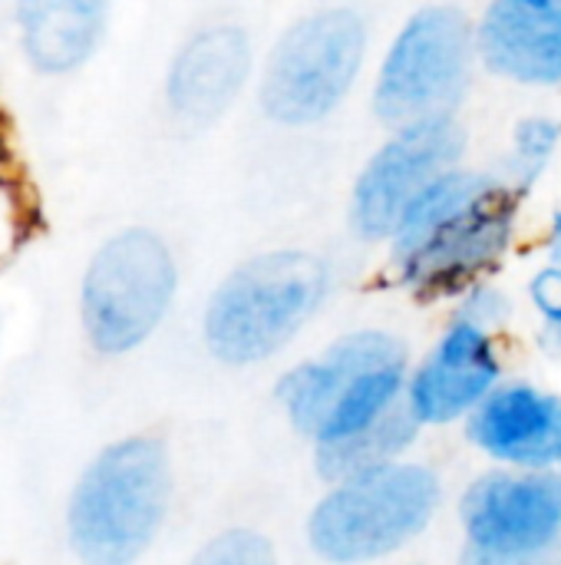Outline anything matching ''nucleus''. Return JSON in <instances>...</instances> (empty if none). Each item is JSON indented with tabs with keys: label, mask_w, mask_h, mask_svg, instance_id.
Returning <instances> with one entry per match:
<instances>
[{
	"label": "nucleus",
	"mask_w": 561,
	"mask_h": 565,
	"mask_svg": "<svg viewBox=\"0 0 561 565\" xmlns=\"http://www.w3.org/2000/svg\"><path fill=\"white\" fill-rule=\"evenodd\" d=\"M519 192L470 172L436 175L407 209L393 265L417 295L446 298L470 288L509 248Z\"/></svg>",
	"instance_id": "1"
},
{
	"label": "nucleus",
	"mask_w": 561,
	"mask_h": 565,
	"mask_svg": "<svg viewBox=\"0 0 561 565\" xmlns=\"http://www.w3.org/2000/svg\"><path fill=\"white\" fill-rule=\"evenodd\" d=\"M172 493L169 450L155 437L106 447L69 500V543L86 565H132L155 540Z\"/></svg>",
	"instance_id": "2"
},
{
	"label": "nucleus",
	"mask_w": 561,
	"mask_h": 565,
	"mask_svg": "<svg viewBox=\"0 0 561 565\" xmlns=\"http://www.w3.org/2000/svg\"><path fill=\"white\" fill-rule=\"evenodd\" d=\"M407 387L403 348L390 334L357 331L324 358L288 371L278 397L291 424L317 447L341 444L400 407Z\"/></svg>",
	"instance_id": "3"
},
{
	"label": "nucleus",
	"mask_w": 561,
	"mask_h": 565,
	"mask_svg": "<svg viewBox=\"0 0 561 565\" xmlns=\"http://www.w3.org/2000/svg\"><path fill=\"white\" fill-rule=\"evenodd\" d=\"M327 265L308 252H271L231 271L205 311L208 351L225 364L278 354L321 308Z\"/></svg>",
	"instance_id": "4"
},
{
	"label": "nucleus",
	"mask_w": 561,
	"mask_h": 565,
	"mask_svg": "<svg viewBox=\"0 0 561 565\" xmlns=\"http://www.w3.org/2000/svg\"><path fill=\"white\" fill-rule=\"evenodd\" d=\"M440 497L436 473L417 463H387L341 480L308 520L311 550L334 565L384 559L430 526Z\"/></svg>",
	"instance_id": "5"
},
{
	"label": "nucleus",
	"mask_w": 561,
	"mask_h": 565,
	"mask_svg": "<svg viewBox=\"0 0 561 565\" xmlns=\"http://www.w3.org/2000/svg\"><path fill=\"white\" fill-rule=\"evenodd\" d=\"M175 295V262L145 228L109 238L83 281V324L99 354L139 348L165 318Z\"/></svg>",
	"instance_id": "6"
},
{
	"label": "nucleus",
	"mask_w": 561,
	"mask_h": 565,
	"mask_svg": "<svg viewBox=\"0 0 561 565\" xmlns=\"http://www.w3.org/2000/svg\"><path fill=\"white\" fill-rule=\"evenodd\" d=\"M367 30L354 10H321L301 20L274 46L261 83L271 119L308 126L337 109L364 63Z\"/></svg>",
	"instance_id": "7"
},
{
	"label": "nucleus",
	"mask_w": 561,
	"mask_h": 565,
	"mask_svg": "<svg viewBox=\"0 0 561 565\" xmlns=\"http://www.w3.org/2000/svg\"><path fill=\"white\" fill-rule=\"evenodd\" d=\"M473 63V26L453 7L420 10L393 40L374 106L384 122L410 126L446 116L463 96Z\"/></svg>",
	"instance_id": "8"
},
{
	"label": "nucleus",
	"mask_w": 561,
	"mask_h": 565,
	"mask_svg": "<svg viewBox=\"0 0 561 565\" xmlns=\"http://www.w3.org/2000/svg\"><path fill=\"white\" fill-rule=\"evenodd\" d=\"M463 152V132L450 116L400 126V132L370 159L354 189V225L364 238H387L413 199Z\"/></svg>",
	"instance_id": "9"
},
{
	"label": "nucleus",
	"mask_w": 561,
	"mask_h": 565,
	"mask_svg": "<svg viewBox=\"0 0 561 565\" xmlns=\"http://www.w3.org/2000/svg\"><path fill=\"white\" fill-rule=\"evenodd\" d=\"M470 546L546 556L561 540V477L552 470L486 473L460 503Z\"/></svg>",
	"instance_id": "10"
},
{
	"label": "nucleus",
	"mask_w": 561,
	"mask_h": 565,
	"mask_svg": "<svg viewBox=\"0 0 561 565\" xmlns=\"http://www.w3.org/2000/svg\"><path fill=\"white\" fill-rule=\"evenodd\" d=\"M499 374L489 328L463 315L407 384V404L420 424H450L470 417L496 391Z\"/></svg>",
	"instance_id": "11"
},
{
	"label": "nucleus",
	"mask_w": 561,
	"mask_h": 565,
	"mask_svg": "<svg viewBox=\"0 0 561 565\" xmlns=\"http://www.w3.org/2000/svg\"><path fill=\"white\" fill-rule=\"evenodd\" d=\"M470 440L516 470L561 467V397L532 384H503L470 414Z\"/></svg>",
	"instance_id": "12"
},
{
	"label": "nucleus",
	"mask_w": 561,
	"mask_h": 565,
	"mask_svg": "<svg viewBox=\"0 0 561 565\" xmlns=\"http://www.w3.org/2000/svg\"><path fill=\"white\" fill-rule=\"evenodd\" d=\"M483 60L519 83H561V0H496L479 26Z\"/></svg>",
	"instance_id": "13"
},
{
	"label": "nucleus",
	"mask_w": 561,
	"mask_h": 565,
	"mask_svg": "<svg viewBox=\"0 0 561 565\" xmlns=\"http://www.w3.org/2000/svg\"><path fill=\"white\" fill-rule=\"evenodd\" d=\"M248 36L231 26H205L195 33L172 63L169 103L188 122L215 119L241 89L248 76Z\"/></svg>",
	"instance_id": "14"
},
{
	"label": "nucleus",
	"mask_w": 561,
	"mask_h": 565,
	"mask_svg": "<svg viewBox=\"0 0 561 565\" xmlns=\"http://www.w3.org/2000/svg\"><path fill=\"white\" fill-rule=\"evenodd\" d=\"M109 0H20L23 46L40 73H69L89 60L106 26Z\"/></svg>",
	"instance_id": "15"
},
{
	"label": "nucleus",
	"mask_w": 561,
	"mask_h": 565,
	"mask_svg": "<svg viewBox=\"0 0 561 565\" xmlns=\"http://www.w3.org/2000/svg\"><path fill=\"white\" fill-rule=\"evenodd\" d=\"M420 427L423 424L413 417L410 404H400L387 417H380L374 427L360 430L357 437H347L341 444L317 447V470L327 480L341 483V480H350L357 473H367V470L397 463V457L413 444V437H417Z\"/></svg>",
	"instance_id": "16"
},
{
	"label": "nucleus",
	"mask_w": 561,
	"mask_h": 565,
	"mask_svg": "<svg viewBox=\"0 0 561 565\" xmlns=\"http://www.w3.org/2000/svg\"><path fill=\"white\" fill-rule=\"evenodd\" d=\"M192 565H278L274 546L255 530H228L198 550Z\"/></svg>",
	"instance_id": "17"
},
{
	"label": "nucleus",
	"mask_w": 561,
	"mask_h": 565,
	"mask_svg": "<svg viewBox=\"0 0 561 565\" xmlns=\"http://www.w3.org/2000/svg\"><path fill=\"white\" fill-rule=\"evenodd\" d=\"M561 129L549 119H526L516 132V152H513V172L519 179V189H526L549 162V156L559 146Z\"/></svg>",
	"instance_id": "18"
},
{
	"label": "nucleus",
	"mask_w": 561,
	"mask_h": 565,
	"mask_svg": "<svg viewBox=\"0 0 561 565\" xmlns=\"http://www.w3.org/2000/svg\"><path fill=\"white\" fill-rule=\"evenodd\" d=\"M532 301L542 311L549 331L555 334L561 348V265L559 268H546L542 275H536L532 281Z\"/></svg>",
	"instance_id": "19"
},
{
	"label": "nucleus",
	"mask_w": 561,
	"mask_h": 565,
	"mask_svg": "<svg viewBox=\"0 0 561 565\" xmlns=\"http://www.w3.org/2000/svg\"><path fill=\"white\" fill-rule=\"evenodd\" d=\"M460 565H559L555 563V553H546V556H509V553H489V550H479V546H466Z\"/></svg>",
	"instance_id": "20"
},
{
	"label": "nucleus",
	"mask_w": 561,
	"mask_h": 565,
	"mask_svg": "<svg viewBox=\"0 0 561 565\" xmlns=\"http://www.w3.org/2000/svg\"><path fill=\"white\" fill-rule=\"evenodd\" d=\"M552 255H555V262L561 265V212L555 215V222H552Z\"/></svg>",
	"instance_id": "21"
},
{
	"label": "nucleus",
	"mask_w": 561,
	"mask_h": 565,
	"mask_svg": "<svg viewBox=\"0 0 561 565\" xmlns=\"http://www.w3.org/2000/svg\"><path fill=\"white\" fill-rule=\"evenodd\" d=\"M529 3H559V0H529Z\"/></svg>",
	"instance_id": "22"
}]
</instances>
